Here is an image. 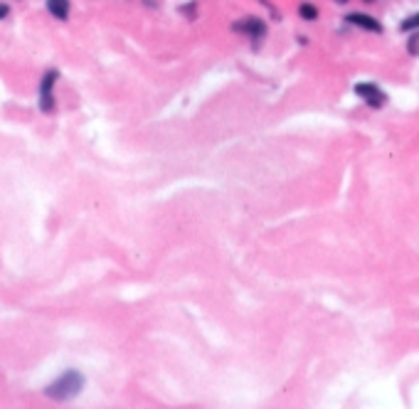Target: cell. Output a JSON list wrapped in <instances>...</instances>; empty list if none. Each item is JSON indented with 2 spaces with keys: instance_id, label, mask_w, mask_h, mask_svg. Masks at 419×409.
Wrapping results in <instances>:
<instances>
[{
  "instance_id": "cell-1",
  "label": "cell",
  "mask_w": 419,
  "mask_h": 409,
  "mask_svg": "<svg viewBox=\"0 0 419 409\" xmlns=\"http://www.w3.org/2000/svg\"><path fill=\"white\" fill-rule=\"evenodd\" d=\"M82 390H84V375L77 370H69V372H64V375H59L57 380L44 390V395L57 402H67V400H72V397H77Z\"/></svg>"
},
{
  "instance_id": "cell-2",
  "label": "cell",
  "mask_w": 419,
  "mask_h": 409,
  "mask_svg": "<svg viewBox=\"0 0 419 409\" xmlns=\"http://www.w3.org/2000/svg\"><path fill=\"white\" fill-rule=\"evenodd\" d=\"M356 94L360 99H365L368 104H370L372 109H382L387 104V94L382 92L377 84H372V82H360V84H356Z\"/></svg>"
},
{
  "instance_id": "cell-3",
  "label": "cell",
  "mask_w": 419,
  "mask_h": 409,
  "mask_svg": "<svg viewBox=\"0 0 419 409\" xmlns=\"http://www.w3.org/2000/svg\"><path fill=\"white\" fill-rule=\"evenodd\" d=\"M232 30H237V32L249 35L254 44L262 42L264 35H267V25H264V20H259V18H244V20H237V23L232 25Z\"/></svg>"
},
{
  "instance_id": "cell-4",
  "label": "cell",
  "mask_w": 419,
  "mask_h": 409,
  "mask_svg": "<svg viewBox=\"0 0 419 409\" xmlns=\"http://www.w3.org/2000/svg\"><path fill=\"white\" fill-rule=\"evenodd\" d=\"M57 77H59L57 69H49V72H44L42 84H40V109H42L44 114H49L54 109L52 87H54V82H57Z\"/></svg>"
},
{
  "instance_id": "cell-5",
  "label": "cell",
  "mask_w": 419,
  "mask_h": 409,
  "mask_svg": "<svg viewBox=\"0 0 419 409\" xmlns=\"http://www.w3.org/2000/svg\"><path fill=\"white\" fill-rule=\"evenodd\" d=\"M346 23L356 25V28H360V30H368V32H377V35L382 32L380 20H375L372 15H365V13H351V15H346Z\"/></svg>"
},
{
  "instance_id": "cell-6",
  "label": "cell",
  "mask_w": 419,
  "mask_h": 409,
  "mask_svg": "<svg viewBox=\"0 0 419 409\" xmlns=\"http://www.w3.org/2000/svg\"><path fill=\"white\" fill-rule=\"evenodd\" d=\"M69 0H47V10L52 13V18L57 20H67L69 18Z\"/></svg>"
},
{
  "instance_id": "cell-7",
  "label": "cell",
  "mask_w": 419,
  "mask_h": 409,
  "mask_svg": "<svg viewBox=\"0 0 419 409\" xmlns=\"http://www.w3.org/2000/svg\"><path fill=\"white\" fill-rule=\"evenodd\" d=\"M298 15H301L303 20H316L318 18V8L313 3H301V5H298Z\"/></svg>"
},
{
  "instance_id": "cell-8",
  "label": "cell",
  "mask_w": 419,
  "mask_h": 409,
  "mask_svg": "<svg viewBox=\"0 0 419 409\" xmlns=\"http://www.w3.org/2000/svg\"><path fill=\"white\" fill-rule=\"evenodd\" d=\"M400 30L402 32H415V30H419V13H415L412 18H407V20H402Z\"/></svg>"
},
{
  "instance_id": "cell-9",
  "label": "cell",
  "mask_w": 419,
  "mask_h": 409,
  "mask_svg": "<svg viewBox=\"0 0 419 409\" xmlns=\"http://www.w3.org/2000/svg\"><path fill=\"white\" fill-rule=\"evenodd\" d=\"M8 15H10V8H8V5H5V3H0V20L8 18Z\"/></svg>"
}]
</instances>
